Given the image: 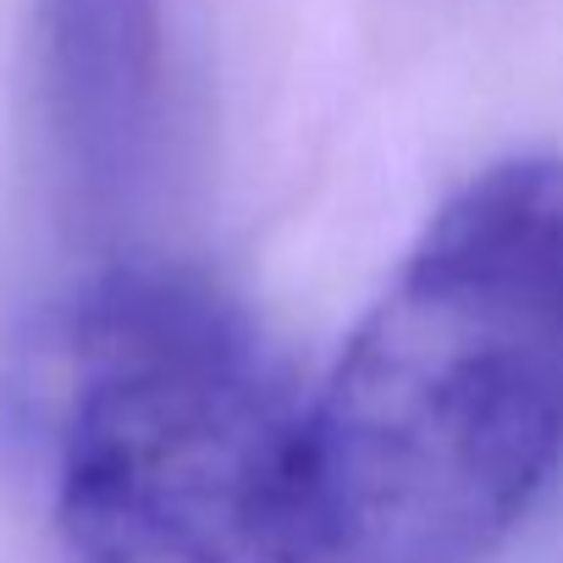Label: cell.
Returning a JSON list of instances; mask_svg holds the SVG:
<instances>
[{
	"mask_svg": "<svg viewBox=\"0 0 563 563\" xmlns=\"http://www.w3.org/2000/svg\"><path fill=\"white\" fill-rule=\"evenodd\" d=\"M327 563H481L563 464V155L464 183L310 398Z\"/></svg>",
	"mask_w": 563,
	"mask_h": 563,
	"instance_id": "obj_1",
	"label": "cell"
},
{
	"mask_svg": "<svg viewBox=\"0 0 563 563\" xmlns=\"http://www.w3.org/2000/svg\"><path fill=\"white\" fill-rule=\"evenodd\" d=\"M56 563H327L316 415L205 276L111 260L18 376Z\"/></svg>",
	"mask_w": 563,
	"mask_h": 563,
	"instance_id": "obj_2",
	"label": "cell"
},
{
	"mask_svg": "<svg viewBox=\"0 0 563 563\" xmlns=\"http://www.w3.org/2000/svg\"><path fill=\"white\" fill-rule=\"evenodd\" d=\"M40 117L67 205L111 227L144 188L161 139V0H34Z\"/></svg>",
	"mask_w": 563,
	"mask_h": 563,
	"instance_id": "obj_3",
	"label": "cell"
}]
</instances>
